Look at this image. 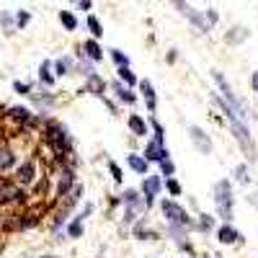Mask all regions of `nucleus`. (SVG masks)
Returning <instances> with one entry per match:
<instances>
[{
	"label": "nucleus",
	"mask_w": 258,
	"mask_h": 258,
	"mask_svg": "<svg viewBox=\"0 0 258 258\" xmlns=\"http://www.w3.org/2000/svg\"><path fill=\"white\" fill-rule=\"evenodd\" d=\"M41 137L44 142L57 153V160L64 163L68 158H73V137L68 132V126L57 119H47L44 121V129H41Z\"/></svg>",
	"instance_id": "f257e3e1"
},
{
	"label": "nucleus",
	"mask_w": 258,
	"mask_h": 258,
	"mask_svg": "<svg viewBox=\"0 0 258 258\" xmlns=\"http://www.w3.org/2000/svg\"><path fill=\"white\" fill-rule=\"evenodd\" d=\"M176 8L191 21V26L194 29H199L204 34H209L214 26H217V21H220V13L214 11V8H207V11H197V8H191V6H183V3H176Z\"/></svg>",
	"instance_id": "f03ea898"
},
{
	"label": "nucleus",
	"mask_w": 258,
	"mask_h": 258,
	"mask_svg": "<svg viewBox=\"0 0 258 258\" xmlns=\"http://www.w3.org/2000/svg\"><path fill=\"white\" fill-rule=\"evenodd\" d=\"M214 204H217V214L225 222H232L235 214V199H232V183L227 178L214 183Z\"/></svg>",
	"instance_id": "7ed1b4c3"
},
{
	"label": "nucleus",
	"mask_w": 258,
	"mask_h": 258,
	"mask_svg": "<svg viewBox=\"0 0 258 258\" xmlns=\"http://www.w3.org/2000/svg\"><path fill=\"white\" fill-rule=\"evenodd\" d=\"M160 209H163V217L170 222V227H178V230H188V227H194V222H191V217H188V212H186L178 202L165 199V202L160 204Z\"/></svg>",
	"instance_id": "20e7f679"
},
{
	"label": "nucleus",
	"mask_w": 258,
	"mask_h": 258,
	"mask_svg": "<svg viewBox=\"0 0 258 258\" xmlns=\"http://www.w3.org/2000/svg\"><path fill=\"white\" fill-rule=\"evenodd\" d=\"M78 183V173H75V160H64L59 163V176H57V183H54V194L59 199H64L68 194L75 188Z\"/></svg>",
	"instance_id": "39448f33"
},
{
	"label": "nucleus",
	"mask_w": 258,
	"mask_h": 258,
	"mask_svg": "<svg viewBox=\"0 0 258 258\" xmlns=\"http://www.w3.org/2000/svg\"><path fill=\"white\" fill-rule=\"evenodd\" d=\"M227 121H230V129H232L235 140H238L240 150H243L250 160H255V142H253V137H250V132H248V124L240 121V119H235V116H227Z\"/></svg>",
	"instance_id": "423d86ee"
},
{
	"label": "nucleus",
	"mask_w": 258,
	"mask_h": 258,
	"mask_svg": "<svg viewBox=\"0 0 258 258\" xmlns=\"http://www.w3.org/2000/svg\"><path fill=\"white\" fill-rule=\"evenodd\" d=\"M121 207H124V222H132L137 214H142V212L147 209L142 194L135 191V188H126V191L121 194Z\"/></svg>",
	"instance_id": "0eeeda50"
},
{
	"label": "nucleus",
	"mask_w": 258,
	"mask_h": 258,
	"mask_svg": "<svg viewBox=\"0 0 258 258\" xmlns=\"http://www.w3.org/2000/svg\"><path fill=\"white\" fill-rule=\"evenodd\" d=\"M21 204H26V191L16 183L0 181V207H21Z\"/></svg>",
	"instance_id": "6e6552de"
},
{
	"label": "nucleus",
	"mask_w": 258,
	"mask_h": 258,
	"mask_svg": "<svg viewBox=\"0 0 258 258\" xmlns=\"http://www.w3.org/2000/svg\"><path fill=\"white\" fill-rule=\"evenodd\" d=\"M36 176H39V163L36 160H24L13 170V183L21 186V188H26V186H31L36 181Z\"/></svg>",
	"instance_id": "1a4fd4ad"
},
{
	"label": "nucleus",
	"mask_w": 258,
	"mask_h": 258,
	"mask_svg": "<svg viewBox=\"0 0 258 258\" xmlns=\"http://www.w3.org/2000/svg\"><path fill=\"white\" fill-rule=\"evenodd\" d=\"M6 116L16 124V126H24V129H34L36 126V116L26 109V106H8L6 109Z\"/></svg>",
	"instance_id": "9d476101"
},
{
	"label": "nucleus",
	"mask_w": 258,
	"mask_h": 258,
	"mask_svg": "<svg viewBox=\"0 0 258 258\" xmlns=\"http://www.w3.org/2000/svg\"><path fill=\"white\" fill-rule=\"evenodd\" d=\"M16 165H18V155H16L13 145L6 142V140H0V176L13 173Z\"/></svg>",
	"instance_id": "9b49d317"
},
{
	"label": "nucleus",
	"mask_w": 258,
	"mask_h": 258,
	"mask_svg": "<svg viewBox=\"0 0 258 258\" xmlns=\"http://www.w3.org/2000/svg\"><path fill=\"white\" fill-rule=\"evenodd\" d=\"M163 191V178L160 176H145V183H142V199L147 207H153L155 197Z\"/></svg>",
	"instance_id": "f8f14e48"
},
{
	"label": "nucleus",
	"mask_w": 258,
	"mask_h": 258,
	"mask_svg": "<svg viewBox=\"0 0 258 258\" xmlns=\"http://www.w3.org/2000/svg\"><path fill=\"white\" fill-rule=\"evenodd\" d=\"M147 163H160V160H165L168 158V150H165V142H160V140H150L147 145H145V155H142Z\"/></svg>",
	"instance_id": "ddd939ff"
},
{
	"label": "nucleus",
	"mask_w": 258,
	"mask_h": 258,
	"mask_svg": "<svg viewBox=\"0 0 258 258\" xmlns=\"http://www.w3.org/2000/svg\"><path fill=\"white\" fill-rule=\"evenodd\" d=\"M188 137H191V142H194V145H197L199 153H207V155L212 153V140H209V135L204 132L202 126L191 124V126H188Z\"/></svg>",
	"instance_id": "4468645a"
},
{
	"label": "nucleus",
	"mask_w": 258,
	"mask_h": 258,
	"mask_svg": "<svg viewBox=\"0 0 258 258\" xmlns=\"http://www.w3.org/2000/svg\"><path fill=\"white\" fill-rule=\"evenodd\" d=\"M6 225H8V230H21V232H24V230L36 227L39 217H36V214H16V217H11Z\"/></svg>",
	"instance_id": "2eb2a0df"
},
{
	"label": "nucleus",
	"mask_w": 258,
	"mask_h": 258,
	"mask_svg": "<svg viewBox=\"0 0 258 258\" xmlns=\"http://www.w3.org/2000/svg\"><path fill=\"white\" fill-rule=\"evenodd\" d=\"M52 70H54V78H64V75H73L75 73V59L68 57V54H62L59 59L52 62Z\"/></svg>",
	"instance_id": "dca6fc26"
},
{
	"label": "nucleus",
	"mask_w": 258,
	"mask_h": 258,
	"mask_svg": "<svg viewBox=\"0 0 258 258\" xmlns=\"http://www.w3.org/2000/svg\"><path fill=\"white\" fill-rule=\"evenodd\" d=\"M54 70H52V59H44V62H41L39 64V85H41V88H54Z\"/></svg>",
	"instance_id": "f3484780"
},
{
	"label": "nucleus",
	"mask_w": 258,
	"mask_h": 258,
	"mask_svg": "<svg viewBox=\"0 0 258 258\" xmlns=\"http://www.w3.org/2000/svg\"><path fill=\"white\" fill-rule=\"evenodd\" d=\"M217 240L222 243V245H230V243H238L240 240V232L235 230V225L232 222H225L220 230H217Z\"/></svg>",
	"instance_id": "a211bd4d"
},
{
	"label": "nucleus",
	"mask_w": 258,
	"mask_h": 258,
	"mask_svg": "<svg viewBox=\"0 0 258 258\" xmlns=\"http://www.w3.org/2000/svg\"><path fill=\"white\" fill-rule=\"evenodd\" d=\"M83 54L96 64V62H101V59H103V47L98 44L96 39H85V41H83Z\"/></svg>",
	"instance_id": "6ab92c4d"
},
{
	"label": "nucleus",
	"mask_w": 258,
	"mask_h": 258,
	"mask_svg": "<svg viewBox=\"0 0 258 258\" xmlns=\"http://www.w3.org/2000/svg\"><path fill=\"white\" fill-rule=\"evenodd\" d=\"M140 91H142V98H145V103H147V109L155 111V109H158V96H155L153 83H150V80H140Z\"/></svg>",
	"instance_id": "aec40b11"
},
{
	"label": "nucleus",
	"mask_w": 258,
	"mask_h": 258,
	"mask_svg": "<svg viewBox=\"0 0 258 258\" xmlns=\"http://www.w3.org/2000/svg\"><path fill=\"white\" fill-rule=\"evenodd\" d=\"M248 36H250V31H248L245 26L238 24V26H232V29L225 34V41H227V44H232V47H238V44H243Z\"/></svg>",
	"instance_id": "412c9836"
},
{
	"label": "nucleus",
	"mask_w": 258,
	"mask_h": 258,
	"mask_svg": "<svg viewBox=\"0 0 258 258\" xmlns=\"http://www.w3.org/2000/svg\"><path fill=\"white\" fill-rule=\"evenodd\" d=\"M109 85H111V91L116 93V98H119L121 103H126V106H132V103H137V96H135L132 91H129V88H124V85H121L119 80H111Z\"/></svg>",
	"instance_id": "4be33fe9"
},
{
	"label": "nucleus",
	"mask_w": 258,
	"mask_h": 258,
	"mask_svg": "<svg viewBox=\"0 0 258 258\" xmlns=\"http://www.w3.org/2000/svg\"><path fill=\"white\" fill-rule=\"evenodd\" d=\"M126 124H129V132H132L135 137H145L147 135V121H145V116H140V114H132L126 119Z\"/></svg>",
	"instance_id": "5701e85b"
},
{
	"label": "nucleus",
	"mask_w": 258,
	"mask_h": 258,
	"mask_svg": "<svg viewBox=\"0 0 258 258\" xmlns=\"http://www.w3.org/2000/svg\"><path fill=\"white\" fill-rule=\"evenodd\" d=\"M83 217H75V220H70L68 225H64V232L62 235H68L70 240H78V238H83Z\"/></svg>",
	"instance_id": "b1692460"
},
{
	"label": "nucleus",
	"mask_w": 258,
	"mask_h": 258,
	"mask_svg": "<svg viewBox=\"0 0 258 258\" xmlns=\"http://www.w3.org/2000/svg\"><path fill=\"white\" fill-rule=\"evenodd\" d=\"M0 29H3L6 36H11L16 31V13L11 11H0Z\"/></svg>",
	"instance_id": "393cba45"
},
{
	"label": "nucleus",
	"mask_w": 258,
	"mask_h": 258,
	"mask_svg": "<svg viewBox=\"0 0 258 258\" xmlns=\"http://www.w3.org/2000/svg\"><path fill=\"white\" fill-rule=\"evenodd\" d=\"M126 163H129V168H132L135 170V173H140V176H147V160L142 158V155H137V153H132V155H129L126 158Z\"/></svg>",
	"instance_id": "a878e982"
},
{
	"label": "nucleus",
	"mask_w": 258,
	"mask_h": 258,
	"mask_svg": "<svg viewBox=\"0 0 258 258\" xmlns=\"http://www.w3.org/2000/svg\"><path fill=\"white\" fill-rule=\"evenodd\" d=\"M75 73H80L85 80H88L91 75H96V64H93L88 57H83V59H78V62H75Z\"/></svg>",
	"instance_id": "bb28decb"
},
{
	"label": "nucleus",
	"mask_w": 258,
	"mask_h": 258,
	"mask_svg": "<svg viewBox=\"0 0 258 258\" xmlns=\"http://www.w3.org/2000/svg\"><path fill=\"white\" fill-rule=\"evenodd\" d=\"M85 91H91V93H96V96H101L103 98V91H106V83L98 78V75H91L88 80H85Z\"/></svg>",
	"instance_id": "cd10ccee"
},
{
	"label": "nucleus",
	"mask_w": 258,
	"mask_h": 258,
	"mask_svg": "<svg viewBox=\"0 0 258 258\" xmlns=\"http://www.w3.org/2000/svg\"><path fill=\"white\" fill-rule=\"evenodd\" d=\"M59 24H62L64 31H75L78 29V18H75L73 11H59Z\"/></svg>",
	"instance_id": "c85d7f7f"
},
{
	"label": "nucleus",
	"mask_w": 258,
	"mask_h": 258,
	"mask_svg": "<svg viewBox=\"0 0 258 258\" xmlns=\"http://www.w3.org/2000/svg\"><path fill=\"white\" fill-rule=\"evenodd\" d=\"M116 75H119V83H124V88H132V85H137V75L129 70V68H119Z\"/></svg>",
	"instance_id": "c756f323"
},
{
	"label": "nucleus",
	"mask_w": 258,
	"mask_h": 258,
	"mask_svg": "<svg viewBox=\"0 0 258 258\" xmlns=\"http://www.w3.org/2000/svg\"><path fill=\"white\" fill-rule=\"evenodd\" d=\"M85 26H88V31H91V39H101L103 36V26H101V21L96 16L85 18Z\"/></svg>",
	"instance_id": "7c9ffc66"
},
{
	"label": "nucleus",
	"mask_w": 258,
	"mask_h": 258,
	"mask_svg": "<svg viewBox=\"0 0 258 258\" xmlns=\"http://www.w3.org/2000/svg\"><path fill=\"white\" fill-rule=\"evenodd\" d=\"M31 98H34V103H39V106H54V103H57V96H54V93H49V91L34 93Z\"/></svg>",
	"instance_id": "2f4dec72"
},
{
	"label": "nucleus",
	"mask_w": 258,
	"mask_h": 258,
	"mask_svg": "<svg viewBox=\"0 0 258 258\" xmlns=\"http://www.w3.org/2000/svg\"><path fill=\"white\" fill-rule=\"evenodd\" d=\"M194 227H197L199 232H212L214 230V217H209V214H199Z\"/></svg>",
	"instance_id": "473e14b6"
},
{
	"label": "nucleus",
	"mask_w": 258,
	"mask_h": 258,
	"mask_svg": "<svg viewBox=\"0 0 258 258\" xmlns=\"http://www.w3.org/2000/svg\"><path fill=\"white\" fill-rule=\"evenodd\" d=\"M109 57L114 59L116 70H119V68H129V57H126V54H124L121 49H111V52H109Z\"/></svg>",
	"instance_id": "72a5a7b5"
},
{
	"label": "nucleus",
	"mask_w": 258,
	"mask_h": 258,
	"mask_svg": "<svg viewBox=\"0 0 258 258\" xmlns=\"http://www.w3.org/2000/svg\"><path fill=\"white\" fill-rule=\"evenodd\" d=\"M29 21H31V11H26V8L16 11V29H26Z\"/></svg>",
	"instance_id": "f704fd0d"
},
{
	"label": "nucleus",
	"mask_w": 258,
	"mask_h": 258,
	"mask_svg": "<svg viewBox=\"0 0 258 258\" xmlns=\"http://www.w3.org/2000/svg\"><path fill=\"white\" fill-rule=\"evenodd\" d=\"M158 165H160V173H163L165 178H173V173H176V165H173V163H170V158H165V160H160Z\"/></svg>",
	"instance_id": "c9c22d12"
},
{
	"label": "nucleus",
	"mask_w": 258,
	"mask_h": 258,
	"mask_svg": "<svg viewBox=\"0 0 258 258\" xmlns=\"http://www.w3.org/2000/svg\"><path fill=\"white\" fill-rule=\"evenodd\" d=\"M109 170H111V178H114L116 183H124V173H121V168H119L114 160H109Z\"/></svg>",
	"instance_id": "e433bc0d"
},
{
	"label": "nucleus",
	"mask_w": 258,
	"mask_h": 258,
	"mask_svg": "<svg viewBox=\"0 0 258 258\" xmlns=\"http://www.w3.org/2000/svg\"><path fill=\"white\" fill-rule=\"evenodd\" d=\"M163 188H168L170 194H173V197H178V194L183 191V188H181V183H178L176 178H165V186H163Z\"/></svg>",
	"instance_id": "4c0bfd02"
},
{
	"label": "nucleus",
	"mask_w": 258,
	"mask_h": 258,
	"mask_svg": "<svg viewBox=\"0 0 258 258\" xmlns=\"http://www.w3.org/2000/svg\"><path fill=\"white\" fill-rule=\"evenodd\" d=\"M13 91L21 93V96H31V85L29 83H21V80H13Z\"/></svg>",
	"instance_id": "58836bf2"
},
{
	"label": "nucleus",
	"mask_w": 258,
	"mask_h": 258,
	"mask_svg": "<svg viewBox=\"0 0 258 258\" xmlns=\"http://www.w3.org/2000/svg\"><path fill=\"white\" fill-rule=\"evenodd\" d=\"M235 176H238V181H240V183H248V181H250L248 165H238V168H235Z\"/></svg>",
	"instance_id": "ea45409f"
},
{
	"label": "nucleus",
	"mask_w": 258,
	"mask_h": 258,
	"mask_svg": "<svg viewBox=\"0 0 258 258\" xmlns=\"http://www.w3.org/2000/svg\"><path fill=\"white\" fill-rule=\"evenodd\" d=\"M75 8H78V11H85V13H88V11L93 8V3H91V0H80V3H78Z\"/></svg>",
	"instance_id": "a19ab883"
},
{
	"label": "nucleus",
	"mask_w": 258,
	"mask_h": 258,
	"mask_svg": "<svg viewBox=\"0 0 258 258\" xmlns=\"http://www.w3.org/2000/svg\"><path fill=\"white\" fill-rule=\"evenodd\" d=\"M250 88H253V91L258 93V70H255V73L250 75Z\"/></svg>",
	"instance_id": "79ce46f5"
},
{
	"label": "nucleus",
	"mask_w": 258,
	"mask_h": 258,
	"mask_svg": "<svg viewBox=\"0 0 258 258\" xmlns=\"http://www.w3.org/2000/svg\"><path fill=\"white\" fill-rule=\"evenodd\" d=\"M26 258H59V255H26Z\"/></svg>",
	"instance_id": "37998d69"
},
{
	"label": "nucleus",
	"mask_w": 258,
	"mask_h": 258,
	"mask_svg": "<svg viewBox=\"0 0 258 258\" xmlns=\"http://www.w3.org/2000/svg\"><path fill=\"white\" fill-rule=\"evenodd\" d=\"M0 253H3V245H0Z\"/></svg>",
	"instance_id": "c03bdc74"
}]
</instances>
